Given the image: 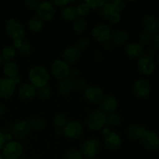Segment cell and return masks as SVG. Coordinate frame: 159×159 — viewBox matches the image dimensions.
<instances>
[{
    "instance_id": "8fae6325",
    "label": "cell",
    "mask_w": 159,
    "mask_h": 159,
    "mask_svg": "<svg viewBox=\"0 0 159 159\" xmlns=\"http://www.w3.org/2000/svg\"><path fill=\"white\" fill-rule=\"evenodd\" d=\"M137 66L140 72L145 75H151L155 70V63L154 59L147 54H143L137 62Z\"/></svg>"
},
{
    "instance_id": "52a82bcc",
    "label": "cell",
    "mask_w": 159,
    "mask_h": 159,
    "mask_svg": "<svg viewBox=\"0 0 159 159\" xmlns=\"http://www.w3.org/2000/svg\"><path fill=\"white\" fill-rule=\"evenodd\" d=\"M100 149V143L95 138H89L82 143L81 146V153L84 158H93L98 155Z\"/></svg>"
},
{
    "instance_id": "ee69618b",
    "label": "cell",
    "mask_w": 159,
    "mask_h": 159,
    "mask_svg": "<svg viewBox=\"0 0 159 159\" xmlns=\"http://www.w3.org/2000/svg\"><path fill=\"white\" fill-rule=\"evenodd\" d=\"M26 6L28 9H37V6H38V2L36 1V0H27L26 2Z\"/></svg>"
},
{
    "instance_id": "94428289",
    "label": "cell",
    "mask_w": 159,
    "mask_h": 159,
    "mask_svg": "<svg viewBox=\"0 0 159 159\" xmlns=\"http://www.w3.org/2000/svg\"><path fill=\"white\" fill-rule=\"evenodd\" d=\"M158 63H159V55H158Z\"/></svg>"
},
{
    "instance_id": "db71d44e",
    "label": "cell",
    "mask_w": 159,
    "mask_h": 159,
    "mask_svg": "<svg viewBox=\"0 0 159 159\" xmlns=\"http://www.w3.org/2000/svg\"><path fill=\"white\" fill-rule=\"evenodd\" d=\"M12 80L14 81V82H15L16 85H17V84L20 83V82H21V78H20V75H17V76H16V77H14L13 79H12Z\"/></svg>"
},
{
    "instance_id": "2e32d148",
    "label": "cell",
    "mask_w": 159,
    "mask_h": 159,
    "mask_svg": "<svg viewBox=\"0 0 159 159\" xmlns=\"http://www.w3.org/2000/svg\"><path fill=\"white\" fill-rule=\"evenodd\" d=\"M62 60L67 64H72L77 61L81 56V51L75 46H69L65 48L62 52Z\"/></svg>"
},
{
    "instance_id": "7c38bea8",
    "label": "cell",
    "mask_w": 159,
    "mask_h": 159,
    "mask_svg": "<svg viewBox=\"0 0 159 159\" xmlns=\"http://www.w3.org/2000/svg\"><path fill=\"white\" fill-rule=\"evenodd\" d=\"M15 84L12 79L7 77L0 78V98L8 99L13 96L16 90Z\"/></svg>"
},
{
    "instance_id": "ba28073f",
    "label": "cell",
    "mask_w": 159,
    "mask_h": 159,
    "mask_svg": "<svg viewBox=\"0 0 159 159\" xmlns=\"http://www.w3.org/2000/svg\"><path fill=\"white\" fill-rule=\"evenodd\" d=\"M55 6L50 2L43 1L39 2L37 7V17L43 22L51 21L55 15Z\"/></svg>"
},
{
    "instance_id": "f546056e",
    "label": "cell",
    "mask_w": 159,
    "mask_h": 159,
    "mask_svg": "<svg viewBox=\"0 0 159 159\" xmlns=\"http://www.w3.org/2000/svg\"><path fill=\"white\" fill-rule=\"evenodd\" d=\"M107 124L110 127H119L122 124V117L117 113H113L107 116Z\"/></svg>"
},
{
    "instance_id": "3957f363",
    "label": "cell",
    "mask_w": 159,
    "mask_h": 159,
    "mask_svg": "<svg viewBox=\"0 0 159 159\" xmlns=\"http://www.w3.org/2000/svg\"><path fill=\"white\" fill-rule=\"evenodd\" d=\"M5 29L8 35L14 40H23L25 37V30L21 23L15 19H9L6 21Z\"/></svg>"
},
{
    "instance_id": "91938a15",
    "label": "cell",
    "mask_w": 159,
    "mask_h": 159,
    "mask_svg": "<svg viewBox=\"0 0 159 159\" xmlns=\"http://www.w3.org/2000/svg\"><path fill=\"white\" fill-rule=\"evenodd\" d=\"M88 159H96L95 158H88Z\"/></svg>"
},
{
    "instance_id": "d6a6232c",
    "label": "cell",
    "mask_w": 159,
    "mask_h": 159,
    "mask_svg": "<svg viewBox=\"0 0 159 159\" xmlns=\"http://www.w3.org/2000/svg\"><path fill=\"white\" fill-rule=\"evenodd\" d=\"M110 4L112 6L113 12H117V13L123 12L126 7V2L123 0H113L110 2Z\"/></svg>"
},
{
    "instance_id": "ab89813d",
    "label": "cell",
    "mask_w": 159,
    "mask_h": 159,
    "mask_svg": "<svg viewBox=\"0 0 159 159\" xmlns=\"http://www.w3.org/2000/svg\"><path fill=\"white\" fill-rule=\"evenodd\" d=\"M89 47V40L88 39L85 37H82V38L79 39L77 42V46L76 48L79 50V51H83L85 50Z\"/></svg>"
},
{
    "instance_id": "e0dca14e",
    "label": "cell",
    "mask_w": 159,
    "mask_h": 159,
    "mask_svg": "<svg viewBox=\"0 0 159 159\" xmlns=\"http://www.w3.org/2000/svg\"><path fill=\"white\" fill-rule=\"evenodd\" d=\"M143 26L145 32L155 34L159 30V20L154 15H148L143 20Z\"/></svg>"
},
{
    "instance_id": "e575fe53",
    "label": "cell",
    "mask_w": 159,
    "mask_h": 159,
    "mask_svg": "<svg viewBox=\"0 0 159 159\" xmlns=\"http://www.w3.org/2000/svg\"><path fill=\"white\" fill-rule=\"evenodd\" d=\"M65 159H84V157L80 151L75 148H71L67 151Z\"/></svg>"
},
{
    "instance_id": "4316f807",
    "label": "cell",
    "mask_w": 159,
    "mask_h": 159,
    "mask_svg": "<svg viewBox=\"0 0 159 159\" xmlns=\"http://www.w3.org/2000/svg\"><path fill=\"white\" fill-rule=\"evenodd\" d=\"M129 36L126 31L118 30L112 35V40L114 44L123 45L128 40Z\"/></svg>"
},
{
    "instance_id": "30bf717a",
    "label": "cell",
    "mask_w": 159,
    "mask_h": 159,
    "mask_svg": "<svg viewBox=\"0 0 159 159\" xmlns=\"http://www.w3.org/2000/svg\"><path fill=\"white\" fill-rule=\"evenodd\" d=\"M31 127L30 126L29 121L26 120H20L15 123L12 129V134L16 141L25 139L30 134Z\"/></svg>"
},
{
    "instance_id": "9a60e30c",
    "label": "cell",
    "mask_w": 159,
    "mask_h": 159,
    "mask_svg": "<svg viewBox=\"0 0 159 159\" xmlns=\"http://www.w3.org/2000/svg\"><path fill=\"white\" fill-rule=\"evenodd\" d=\"M133 91L138 97L145 98L150 94L151 85L144 79H139L134 85Z\"/></svg>"
},
{
    "instance_id": "bcb514c9",
    "label": "cell",
    "mask_w": 159,
    "mask_h": 159,
    "mask_svg": "<svg viewBox=\"0 0 159 159\" xmlns=\"http://www.w3.org/2000/svg\"><path fill=\"white\" fill-rule=\"evenodd\" d=\"M152 42H153L154 47H155V48H158L159 49V32L154 34V36L152 37Z\"/></svg>"
},
{
    "instance_id": "603a6c76",
    "label": "cell",
    "mask_w": 159,
    "mask_h": 159,
    "mask_svg": "<svg viewBox=\"0 0 159 159\" xmlns=\"http://www.w3.org/2000/svg\"><path fill=\"white\" fill-rule=\"evenodd\" d=\"M2 71L6 77L9 79H13L16 76L19 75L18 65L12 61L5 62L2 67Z\"/></svg>"
},
{
    "instance_id": "c3c4849f",
    "label": "cell",
    "mask_w": 159,
    "mask_h": 159,
    "mask_svg": "<svg viewBox=\"0 0 159 159\" xmlns=\"http://www.w3.org/2000/svg\"><path fill=\"white\" fill-rule=\"evenodd\" d=\"M5 144H6V141L4 138V134L0 130V151L2 150Z\"/></svg>"
},
{
    "instance_id": "484cf974",
    "label": "cell",
    "mask_w": 159,
    "mask_h": 159,
    "mask_svg": "<svg viewBox=\"0 0 159 159\" xmlns=\"http://www.w3.org/2000/svg\"><path fill=\"white\" fill-rule=\"evenodd\" d=\"M27 26L30 30L32 31V32L38 33L43 28V22L37 16H34L28 20Z\"/></svg>"
},
{
    "instance_id": "d4e9b609",
    "label": "cell",
    "mask_w": 159,
    "mask_h": 159,
    "mask_svg": "<svg viewBox=\"0 0 159 159\" xmlns=\"http://www.w3.org/2000/svg\"><path fill=\"white\" fill-rule=\"evenodd\" d=\"M61 17L65 21L74 22L78 17L76 8L71 5H68L64 7L61 11Z\"/></svg>"
},
{
    "instance_id": "f907efd6",
    "label": "cell",
    "mask_w": 159,
    "mask_h": 159,
    "mask_svg": "<svg viewBox=\"0 0 159 159\" xmlns=\"http://www.w3.org/2000/svg\"><path fill=\"white\" fill-rule=\"evenodd\" d=\"M155 54V47H149L147 51V55L150 56L152 57V56Z\"/></svg>"
},
{
    "instance_id": "4dcf8cb0",
    "label": "cell",
    "mask_w": 159,
    "mask_h": 159,
    "mask_svg": "<svg viewBox=\"0 0 159 159\" xmlns=\"http://www.w3.org/2000/svg\"><path fill=\"white\" fill-rule=\"evenodd\" d=\"M68 123L67 116L64 113H57L54 118V124L57 129H63Z\"/></svg>"
},
{
    "instance_id": "f1b7e54d",
    "label": "cell",
    "mask_w": 159,
    "mask_h": 159,
    "mask_svg": "<svg viewBox=\"0 0 159 159\" xmlns=\"http://www.w3.org/2000/svg\"><path fill=\"white\" fill-rule=\"evenodd\" d=\"M87 25H88V23H87V21L85 19H76V20L73 22L72 29L75 32L78 33V34H82V33H83L84 31L86 30Z\"/></svg>"
},
{
    "instance_id": "b9f144b4",
    "label": "cell",
    "mask_w": 159,
    "mask_h": 159,
    "mask_svg": "<svg viewBox=\"0 0 159 159\" xmlns=\"http://www.w3.org/2000/svg\"><path fill=\"white\" fill-rule=\"evenodd\" d=\"M73 84H74V88L79 90H84L86 88V84H85V81L82 79H77L75 82H73Z\"/></svg>"
},
{
    "instance_id": "4fadbf2b",
    "label": "cell",
    "mask_w": 159,
    "mask_h": 159,
    "mask_svg": "<svg viewBox=\"0 0 159 159\" xmlns=\"http://www.w3.org/2000/svg\"><path fill=\"white\" fill-rule=\"evenodd\" d=\"M141 141L147 150L156 151L159 148V135L154 130H147Z\"/></svg>"
},
{
    "instance_id": "cb8c5ba5",
    "label": "cell",
    "mask_w": 159,
    "mask_h": 159,
    "mask_svg": "<svg viewBox=\"0 0 159 159\" xmlns=\"http://www.w3.org/2000/svg\"><path fill=\"white\" fill-rule=\"evenodd\" d=\"M58 93L61 95L66 96V95L70 94L74 89V84L73 82L69 79H65L63 80H61L58 84Z\"/></svg>"
},
{
    "instance_id": "60d3db41",
    "label": "cell",
    "mask_w": 159,
    "mask_h": 159,
    "mask_svg": "<svg viewBox=\"0 0 159 159\" xmlns=\"http://www.w3.org/2000/svg\"><path fill=\"white\" fill-rule=\"evenodd\" d=\"M152 37L151 36V34L147 32L141 33V35H140V41L143 44H148V43H149L151 40H152Z\"/></svg>"
},
{
    "instance_id": "7bdbcfd3",
    "label": "cell",
    "mask_w": 159,
    "mask_h": 159,
    "mask_svg": "<svg viewBox=\"0 0 159 159\" xmlns=\"http://www.w3.org/2000/svg\"><path fill=\"white\" fill-rule=\"evenodd\" d=\"M109 19L113 23H118L121 20V15L120 13H117V12H113L110 14Z\"/></svg>"
},
{
    "instance_id": "7a4b0ae2",
    "label": "cell",
    "mask_w": 159,
    "mask_h": 159,
    "mask_svg": "<svg viewBox=\"0 0 159 159\" xmlns=\"http://www.w3.org/2000/svg\"><path fill=\"white\" fill-rule=\"evenodd\" d=\"M107 124V115L101 110H96L89 115L86 120L87 127L92 131H99Z\"/></svg>"
},
{
    "instance_id": "ffe728a7",
    "label": "cell",
    "mask_w": 159,
    "mask_h": 159,
    "mask_svg": "<svg viewBox=\"0 0 159 159\" xmlns=\"http://www.w3.org/2000/svg\"><path fill=\"white\" fill-rule=\"evenodd\" d=\"M118 107V100L115 96H108L102 100L101 103V111L105 114H111Z\"/></svg>"
},
{
    "instance_id": "9f6ffc18",
    "label": "cell",
    "mask_w": 159,
    "mask_h": 159,
    "mask_svg": "<svg viewBox=\"0 0 159 159\" xmlns=\"http://www.w3.org/2000/svg\"><path fill=\"white\" fill-rule=\"evenodd\" d=\"M3 113H4V107L2 104H0V116L3 114Z\"/></svg>"
},
{
    "instance_id": "277c9868",
    "label": "cell",
    "mask_w": 159,
    "mask_h": 159,
    "mask_svg": "<svg viewBox=\"0 0 159 159\" xmlns=\"http://www.w3.org/2000/svg\"><path fill=\"white\" fill-rule=\"evenodd\" d=\"M23 153V145L20 141L12 140L6 142L2 148V155L6 159H18Z\"/></svg>"
},
{
    "instance_id": "6da1fadb",
    "label": "cell",
    "mask_w": 159,
    "mask_h": 159,
    "mask_svg": "<svg viewBox=\"0 0 159 159\" xmlns=\"http://www.w3.org/2000/svg\"><path fill=\"white\" fill-rule=\"evenodd\" d=\"M30 83L36 89L48 85L50 80V75L46 68L42 65H36L30 68L28 73Z\"/></svg>"
},
{
    "instance_id": "5bb4252c",
    "label": "cell",
    "mask_w": 159,
    "mask_h": 159,
    "mask_svg": "<svg viewBox=\"0 0 159 159\" xmlns=\"http://www.w3.org/2000/svg\"><path fill=\"white\" fill-rule=\"evenodd\" d=\"M103 90L98 85H89L83 90V97L89 102H99L103 97Z\"/></svg>"
},
{
    "instance_id": "9c48e42d",
    "label": "cell",
    "mask_w": 159,
    "mask_h": 159,
    "mask_svg": "<svg viewBox=\"0 0 159 159\" xmlns=\"http://www.w3.org/2000/svg\"><path fill=\"white\" fill-rule=\"evenodd\" d=\"M92 37L96 41L105 43L112 38V29L106 24H99L95 26L92 30Z\"/></svg>"
},
{
    "instance_id": "83f0119b",
    "label": "cell",
    "mask_w": 159,
    "mask_h": 159,
    "mask_svg": "<svg viewBox=\"0 0 159 159\" xmlns=\"http://www.w3.org/2000/svg\"><path fill=\"white\" fill-rule=\"evenodd\" d=\"M0 55L2 60H5L6 61H10L15 57L16 49L11 45H6L2 49Z\"/></svg>"
},
{
    "instance_id": "d590c367",
    "label": "cell",
    "mask_w": 159,
    "mask_h": 159,
    "mask_svg": "<svg viewBox=\"0 0 159 159\" xmlns=\"http://www.w3.org/2000/svg\"><path fill=\"white\" fill-rule=\"evenodd\" d=\"M99 11H100V14L102 16H110V14L113 12V9H112V6L110 4V2H105L104 4L102 6V7L99 9Z\"/></svg>"
},
{
    "instance_id": "836d02e7",
    "label": "cell",
    "mask_w": 159,
    "mask_h": 159,
    "mask_svg": "<svg viewBox=\"0 0 159 159\" xmlns=\"http://www.w3.org/2000/svg\"><path fill=\"white\" fill-rule=\"evenodd\" d=\"M76 12H77L78 16H85L89 12L90 9L88 5L86 4L85 2H82L79 3L77 6H76Z\"/></svg>"
},
{
    "instance_id": "44dd1931",
    "label": "cell",
    "mask_w": 159,
    "mask_h": 159,
    "mask_svg": "<svg viewBox=\"0 0 159 159\" xmlns=\"http://www.w3.org/2000/svg\"><path fill=\"white\" fill-rule=\"evenodd\" d=\"M126 54L131 58H139L143 55L144 47L138 42H131L128 43L125 49Z\"/></svg>"
},
{
    "instance_id": "5b68a950",
    "label": "cell",
    "mask_w": 159,
    "mask_h": 159,
    "mask_svg": "<svg viewBox=\"0 0 159 159\" xmlns=\"http://www.w3.org/2000/svg\"><path fill=\"white\" fill-rule=\"evenodd\" d=\"M51 73L55 79L63 80L69 77L70 67L63 60L57 59L51 64Z\"/></svg>"
},
{
    "instance_id": "681fc988",
    "label": "cell",
    "mask_w": 159,
    "mask_h": 159,
    "mask_svg": "<svg viewBox=\"0 0 159 159\" xmlns=\"http://www.w3.org/2000/svg\"><path fill=\"white\" fill-rule=\"evenodd\" d=\"M23 40H13V48H15V49H17L19 50L20 48V47H21L22 43H23Z\"/></svg>"
},
{
    "instance_id": "8d00e7d4",
    "label": "cell",
    "mask_w": 159,
    "mask_h": 159,
    "mask_svg": "<svg viewBox=\"0 0 159 159\" xmlns=\"http://www.w3.org/2000/svg\"><path fill=\"white\" fill-rule=\"evenodd\" d=\"M38 95L42 99H48L51 96V88L48 85H45V86L38 89Z\"/></svg>"
},
{
    "instance_id": "f35d334b",
    "label": "cell",
    "mask_w": 159,
    "mask_h": 159,
    "mask_svg": "<svg viewBox=\"0 0 159 159\" xmlns=\"http://www.w3.org/2000/svg\"><path fill=\"white\" fill-rule=\"evenodd\" d=\"M18 51L23 55H28V54H30L32 52V47L30 46V44L28 42L23 40L21 47H20V48Z\"/></svg>"
},
{
    "instance_id": "d6986e66",
    "label": "cell",
    "mask_w": 159,
    "mask_h": 159,
    "mask_svg": "<svg viewBox=\"0 0 159 159\" xmlns=\"http://www.w3.org/2000/svg\"><path fill=\"white\" fill-rule=\"evenodd\" d=\"M104 144L108 149L115 151L119 148L122 144V139L120 136L116 132H110L104 138Z\"/></svg>"
},
{
    "instance_id": "680465c9",
    "label": "cell",
    "mask_w": 159,
    "mask_h": 159,
    "mask_svg": "<svg viewBox=\"0 0 159 159\" xmlns=\"http://www.w3.org/2000/svg\"><path fill=\"white\" fill-rule=\"evenodd\" d=\"M0 159H6V158H5L4 156H3V155H0Z\"/></svg>"
},
{
    "instance_id": "816d5d0a",
    "label": "cell",
    "mask_w": 159,
    "mask_h": 159,
    "mask_svg": "<svg viewBox=\"0 0 159 159\" xmlns=\"http://www.w3.org/2000/svg\"><path fill=\"white\" fill-rule=\"evenodd\" d=\"M4 138H5V141H6V143L9 142V141H12L13 136H12V133H6L4 134Z\"/></svg>"
},
{
    "instance_id": "74e56055",
    "label": "cell",
    "mask_w": 159,
    "mask_h": 159,
    "mask_svg": "<svg viewBox=\"0 0 159 159\" xmlns=\"http://www.w3.org/2000/svg\"><path fill=\"white\" fill-rule=\"evenodd\" d=\"M85 2L88 5L90 9L96 10V9H100L106 1H103V0H86Z\"/></svg>"
},
{
    "instance_id": "6f0895ef",
    "label": "cell",
    "mask_w": 159,
    "mask_h": 159,
    "mask_svg": "<svg viewBox=\"0 0 159 159\" xmlns=\"http://www.w3.org/2000/svg\"><path fill=\"white\" fill-rule=\"evenodd\" d=\"M2 57H1V55H0V65H2Z\"/></svg>"
},
{
    "instance_id": "f6af8a7d",
    "label": "cell",
    "mask_w": 159,
    "mask_h": 159,
    "mask_svg": "<svg viewBox=\"0 0 159 159\" xmlns=\"http://www.w3.org/2000/svg\"><path fill=\"white\" fill-rule=\"evenodd\" d=\"M73 1H68V0H57L54 1V4L57 6H61V7H65L66 6H68V4L72 2Z\"/></svg>"
},
{
    "instance_id": "11a10c76",
    "label": "cell",
    "mask_w": 159,
    "mask_h": 159,
    "mask_svg": "<svg viewBox=\"0 0 159 159\" xmlns=\"http://www.w3.org/2000/svg\"><path fill=\"white\" fill-rule=\"evenodd\" d=\"M56 134L58 135V136H60V135L61 134H64L63 129H57V130H56Z\"/></svg>"
},
{
    "instance_id": "8992f818",
    "label": "cell",
    "mask_w": 159,
    "mask_h": 159,
    "mask_svg": "<svg viewBox=\"0 0 159 159\" xmlns=\"http://www.w3.org/2000/svg\"><path fill=\"white\" fill-rule=\"evenodd\" d=\"M64 135L70 140H76L81 138L84 133V127L78 120H71L67 123L63 128Z\"/></svg>"
},
{
    "instance_id": "1f68e13d",
    "label": "cell",
    "mask_w": 159,
    "mask_h": 159,
    "mask_svg": "<svg viewBox=\"0 0 159 159\" xmlns=\"http://www.w3.org/2000/svg\"><path fill=\"white\" fill-rule=\"evenodd\" d=\"M30 126L31 128L34 129V130H40L41 128H43V126H44V120L42 117L40 116H33L29 121Z\"/></svg>"
},
{
    "instance_id": "7402d4cb",
    "label": "cell",
    "mask_w": 159,
    "mask_h": 159,
    "mask_svg": "<svg viewBox=\"0 0 159 159\" xmlns=\"http://www.w3.org/2000/svg\"><path fill=\"white\" fill-rule=\"evenodd\" d=\"M146 131L147 129L144 127L138 125L131 126L127 130V138L132 141H137L141 139Z\"/></svg>"
},
{
    "instance_id": "f5cc1de1",
    "label": "cell",
    "mask_w": 159,
    "mask_h": 159,
    "mask_svg": "<svg viewBox=\"0 0 159 159\" xmlns=\"http://www.w3.org/2000/svg\"><path fill=\"white\" fill-rule=\"evenodd\" d=\"M102 134L104 135V136H107V135H108L110 133V128H108V127H104L102 129Z\"/></svg>"
},
{
    "instance_id": "ac0fdd59",
    "label": "cell",
    "mask_w": 159,
    "mask_h": 159,
    "mask_svg": "<svg viewBox=\"0 0 159 159\" xmlns=\"http://www.w3.org/2000/svg\"><path fill=\"white\" fill-rule=\"evenodd\" d=\"M37 94V89L30 83H23L19 87L18 95L23 100H30Z\"/></svg>"
},
{
    "instance_id": "7dc6e473",
    "label": "cell",
    "mask_w": 159,
    "mask_h": 159,
    "mask_svg": "<svg viewBox=\"0 0 159 159\" xmlns=\"http://www.w3.org/2000/svg\"><path fill=\"white\" fill-rule=\"evenodd\" d=\"M79 75V71L76 68H73V69H70L69 76L73 79H77Z\"/></svg>"
}]
</instances>
